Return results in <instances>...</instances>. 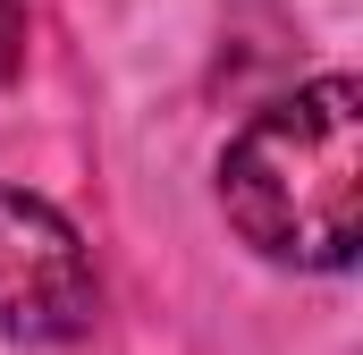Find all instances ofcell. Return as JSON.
Here are the masks:
<instances>
[{"label":"cell","instance_id":"obj_1","mask_svg":"<svg viewBox=\"0 0 363 355\" xmlns=\"http://www.w3.org/2000/svg\"><path fill=\"white\" fill-rule=\"evenodd\" d=\"M228 229L279 271H347L363 246V85L313 77L220 153Z\"/></svg>","mask_w":363,"mask_h":355},{"label":"cell","instance_id":"obj_2","mask_svg":"<svg viewBox=\"0 0 363 355\" xmlns=\"http://www.w3.org/2000/svg\"><path fill=\"white\" fill-rule=\"evenodd\" d=\"M93 313H101V288L68 212L26 186H0V339L60 347V339H85Z\"/></svg>","mask_w":363,"mask_h":355},{"label":"cell","instance_id":"obj_3","mask_svg":"<svg viewBox=\"0 0 363 355\" xmlns=\"http://www.w3.org/2000/svg\"><path fill=\"white\" fill-rule=\"evenodd\" d=\"M9 34H26V17H17V9H9V0H0V77H9V68H17V43H9Z\"/></svg>","mask_w":363,"mask_h":355}]
</instances>
